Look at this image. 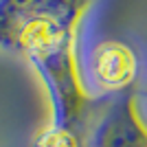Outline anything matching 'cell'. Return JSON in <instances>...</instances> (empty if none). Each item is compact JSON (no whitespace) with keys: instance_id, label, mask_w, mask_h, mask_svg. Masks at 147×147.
I'll return each mask as SVG.
<instances>
[{"instance_id":"obj_1","label":"cell","mask_w":147,"mask_h":147,"mask_svg":"<svg viewBox=\"0 0 147 147\" xmlns=\"http://www.w3.org/2000/svg\"><path fill=\"white\" fill-rule=\"evenodd\" d=\"M138 77V55L123 40H101L88 51L79 64L84 92L92 97L127 94Z\"/></svg>"},{"instance_id":"obj_2","label":"cell","mask_w":147,"mask_h":147,"mask_svg":"<svg viewBox=\"0 0 147 147\" xmlns=\"http://www.w3.org/2000/svg\"><path fill=\"white\" fill-rule=\"evenodd\" d=\"M86 147H147V121L132 92L108 101L90 127Z\"/></svg>"},{"instance_id":"obj_3","label":"cell","mask_w":147,"mask_h":147,"mask_svg":"<svg viewBox=\"0 0 147 147\" xmlns=\"http://www.w3.org/2000/svg\"><path fill=\"white\" fill-rule=\"evenodd\" d=\"M33 147H86V143L79 138L75 127L51 123L35 136Z\"/></svg>"}]
</instances>
